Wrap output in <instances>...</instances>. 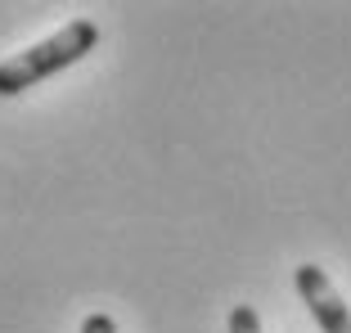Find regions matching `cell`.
<instances>
[{"mask_svg": "<svg viewBox=\"0 0 351 333\" xmlns=\"http://www.w3.org/2000/svg\"><path fill=\"white\" fill-rule=\"evenodd\" d=\"M82 333H117V324H113V315L95 311V315H86V320H82Z\"/></svg>", "mask_w": 351, "mask_h": 333, "instance_id": "4", "label": "cell"}, {"mask_svg": "<svg viewBox=\"0 0 351 333\" xmlns=\"http://www.w3.org/2000/svg\"><path fill=\"white\" fill-rule=\"evenodd\" d=\"M230 333H261L257 306H234V311H230Z\"/></svg>", "mask_w": 351, "mask_h": 333, "instance_id": "3", "label": "cell"}, {"mask_svg": "<svg viewBox=\"0 0 351 333\" xmlns=\"http://www.w3.org/2000/svg\"><path fill=\"white\" fill-rule=\"evenodd\" d=\"M99 45V27L90 18H68L59 32H50L45 41L27 45V50L10 54L0 63V99H14V95L32 90L36 82H50L54 73L82 63L86 54Z\"/></svg>", "mask_w": 351, "mask_h": 333, "instance_id": "1", "label": "cell"}, {"mask_svg": "<svg viewBox=\"0 0 351 333\" xmlns=\"http://www.w3.org/2000/svg\"><path fill=\"white\" fill-rule=\"evenodd\" d=\"M293 284H298V293H302V302H306V311L315 315L320 333H351V311H347L342 293L333 288V280L320 271V266L302 261L298 271H293Z\"/></svg>", "mask_w": 351, "mask_h": 333, "instance_id": "2", "label": "cell"}]
</instances>
